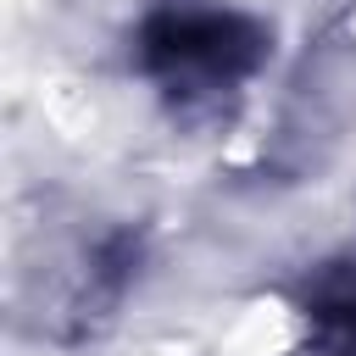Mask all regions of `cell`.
Masks as SVG:
<instances>
[{
    "mask_svg": "<svg viewBox=\"0 0 356 356\" xmlns=\"http://www.w3.org/2000/svg\"><path fill=\"white\" fill-rule=\"evenodd\" d=\"M273 56V33L228 6H156L134 28V67L178 111H211Z\"/></svg>",
    "mask_w": 356,
    "mask_h": 356,
    "instance_id": "1",
    "label": "cell"
},
{
    "mask_svg": "<svg viewBox=\"0 0 356 356\" xmlns=\"http://www.w3.org/2000/svg\"><path fill=\"white\" fill-rule=\"evenodd\" d=\"M134 273H139V234L134 228L100 234L89 250H78V261H72V273H67L56 306H50V334L72 339V345L100 334L111 323V312L122 306Z\"/></svg>",
    "mask_w": 356,
    "mask_h": 356,
    "instance_id": "2",
    "label": "cell"
},
{
    "mask_svg": "<svg viewBox=\"0 0 356 356\" xmlns=\"http://www.w3.org/2000/svg\"><path fill=\"white\" fill-rule=\"evenodd\" d=\"M300 312H306L312 339H317L328 356H356V250L323 261V267L306 278Z\"/></svg>",
    "mask_w": 356,
    "mask_h": 356,
    "instance_id": "3",
    "label": "cell"
}]
</instances>
